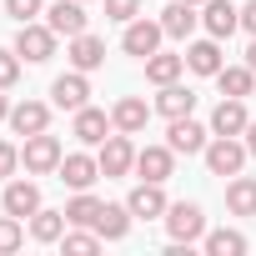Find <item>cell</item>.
<instances>
[{
  "instance_id": "cell-20",
  "label": "cell",
  "mask_w": 256,
  "mask_h": 256,
  "mask_svg": "<svg viewBox=\"0 0 256 256\" xmlns=\"http://www.w3.org/2000/svg\"><path fill=\"white\" fill-rule=\"evenodd\" d=\"M0 206H6L10 216H20V221H26V216H36V211H40V186H36V181H10V186H6V196H0Z\"/></svg>"
},
{
  "instance_id": "cell-4",
  "label": "cell",
  "mask_w": 256,
  "mask_h": 256,
  "mask_svg": "<svg viewBox=\"0 0 256 256\" xmlns=\"http://www.w3.org/2000/svg\"><path fill=\"white\" fill-rule=\"evenodd\" d=\"M16 56H20V60H30V66L50 60V56H56V30H50V26L26 20V26L16 30Z\"/></svg>"
},
{
  "instance_id": "cell-28",
  "label": "cell",
  "mask_w": 256,
  "mask_h": 256,
  "mask_svg": "<svg viewBox=\"0 0 256 256\" xmlns=\"http://www.w3.org/2000/svg\"><path fill=\"white\" fill-rule=\"evenodd\" d=\"M201 241H206V251H211V256H241V251H246V236H241V231H231V226L206 231Z\"/></svg>"
},
{
  "instance_id": "cell-37",
  "label": "cell",
  "mask_w": 256,
  "mask_h": 256,
  "mask_svg": "<svg viewBox=\"0 0 256 256\" xmlns=\"http://www.w3.org/2000/svg\"><path fill=\"white\" fill-rule=\"evenodd\" d=\"M246 151L256 156V120H246Z\"/></svg>"
},
{
  "instance_id": "cell-23",
  "label": "cell",
  "mask_w": 256,
  "mask_h": 256,
  "mask_svg": "<svg viewBox=\"0 0 256 256\" xmlns=\"http://www.w3.org/2000/svg\"><path fill=\"white\" fill-rule=\"evenodd\" d=\"M216 86H221V96L246 100V96L256 90V70H251V66H221V70H216Z\"/></svg>"
},
{
  "instance_id": "cell-26",
  "label": "cell",
  "mask_w": 256,
  "mask_h": 256,
  "mask_svg": "<svg viewBox=\"0 0 256 256\" xmlns=\"http://www.w3.org/2000/svg\"><path fill=\"white\" fill-rule=\"evenodd\" d=\"M226 206H231V216H256V176H231Z\"/></svg>"
},
{
  "instance_id": "cell-30",
  "label": "cell",
  "mask_w": 256,
  "mask_h": 256,
  "mask_svg": "<svg viewBox=\"0 0 256 256\" xmlns=\"http://www.w3.org/2000/svg\"><path fill=\"white\" fill-rule=\"evenodd\" d=\"M60 246H66V256H90V251H100V231L96 226L90 231H66Z\"/></svg>"
},
{
  "instance_id": "cell-32",
  "label": "cell",
  "mask_w": 256,
  "mask_h": 256,
  "mask_svg": "<svg viewBox=\"0 0 256 256\" xmlns=\"http://www.w3.org/2000/svg\"><path fill=\"white\" fill-rule=\"evenodd\" d=\"M141 16V0H106V20H120V26H131Z\"/></svg>"
},
{
  "instance_id": "cell-15",
  "label": "cell",
  "mask_w": 256,
  "mask_h": 256,
  "mask_svg": "<svg viewBox=\"0 0 256 256\" xmlns=\"http://www.w3.org/2000/svg\"><path fill=\"white\" fill-rule=\"evenodd\" d=\"M50 126V106L46 100H20V106H10V131L16 136H40Z\"/></svg>"
},
{
  "instance_id": "cell-14",
  "label": "cell",
  "mask_w": 256,
  "mask_h": 256,
  "mask_svg": "<svg viewBox=\"0 0 256 256\" xmlns=\"http://www.w3.org/2000/svg\"><path fill=\"white\" fill-rule=\"evenodd\" d=\"M66 56H70V66H76V70H86V76H90V70H100V66H106V40H100V36H90V30H80V36H70V50H66Z\"/></svg>"
},
{
  "instance_id": "cell-9",
  "label": "cell",
  "mask_w": 256,
  "mask_h": 256,
  "mask_svg": "<svg viewBox=\"0 0 256 256\" xmlns=\"http://www.w3.org/2000/svg\"><path fill=\"white\" fill-rule=\"evenodd\" d=\"M126 206H131V216L136 221H156V216H166V191H161V181H141L131 196H126Z\"/></svg>"
},
{
  "instance_id": "cell-38",
  "label": "cell",
  "mask_w": 256,
  "mask_h": 256,
  "mask_svg": "<svg viewBox=\"0 0 256 256\" xmlns=\"http://www.w3.org/2000/svg\"><path fill=\"white\" fill-rule=\"evenodd\" d=\"M246 66L256 70V36H251V46H246Z\"/></svg>"
},
{
  "instance_id": "cell-36",
  "label": "cell",
  "mask_w": 256,
  "mask_h": 256,
  "mask_svg": "<svg viewBox=\"0 0 256 256\" xmlns=\"http://www.w3.org/2000/svg\"><path fill=\"white\" fill-rule=\"evenodd\" d=\"M241 30L256 36V0H246V6H241Z\"/></svg>"
},
{
  "instance_id": "cell-2",
  "label": "cell",
  "mask_w": 256,
  "mask_h": 256,
  "mask_svg": "<svg viewBox=\"0 0 256 256\" xmlns=\"http://www.w3.org/2000/svg\"><path fill=\"white\" fill-rule=\"evenodd\" d=\"M60 141L50 136V131H40V136H26V146H20V166L30 171V176H50L56 166H60Z\"/></svg>"
},
{
  "instance_id": "cell-16",
  "label": "cell",
  "mask_w": 256,
  "mask_h": 256,
  "mask_svg": "<svg viewBox=\"0 0 256 256\" xmlns=\"http://www.w3.org/2000/svg\"><path fill=\"white\" fill-rule=\"evenodd\" d=\"M46 16H50L46 26H50L56 36H66V40H70V36H80V30H86V0H56Z\"/></svg>"
},
{
  "instance_id": "cell-6",
  "label": "cell",
  "mask_w": 256,
  "mask_h": 256,
  "mask_svg": "<svg viewBox=\"0 0 256 256\" xmlns=\"http://www.w3.org/2000/svg\"><path fill=\"white\" fill-rule=\"evenodd\" d=\"M56 176H60L70 191H90V186H96V176H100V161H96V156H86V151H70V156H60Z\"/></svg>"
},
{
  "instance_id": "cell-35",
  "label": "cell",
  "mask_w": 256,
  "mask_h": 256,
  "mask_svg": "<svg viewBox=\"0 0 256 256\" xmlns=\"http://www.w3.org/2000/svg\"><path fill=\"white\" fill-rule=\"evenodd\" d=\"M16 166H20V146L0 141V176H16Z\"/></svg>"
},
{
  "instance_id": "cell-40",
  "label": "cell",
  "mask_w": 256,
  "mask_h": 256,
  "mask_svg": "<svg viewBox=\"0 0 256 256\" xmlns=\"http://www.w3.org/2000/svg\"><path fill=\"white\" fill-rule=\"evenodd\" d=\"M186 6H206V0H186Z\"/></svg>"
},
{
  "instance_id": "cell-7",
  "label": "cell",
  "mask_w": 256,
  "mask_h": 256,
  "mask_svg": "<svg viewBox=\"0 0 256 256\" xmlns=\"http://www.w3.org/2000/svg\"><path fill=\"white\" fill-rule=\"evenodd\" d=\"M206 126L201 120H191V116H176L171 120V131H166V146L176 151V156H196V151H206Z\"/></svg>"
},
{
  "instance_id": "cell-8",
  "label": "cell",
  "mask_w": 256,
  "mask_h": 256,
  "mask_svg": "<svg viewBox=\"0 0 256 256\" xmlns=\"http://www.w3.org/2000/svg\"><path fill=\"white\" fill-rule=\"evenodd\" d=\"M161 36H166V30H161V20H141V16H136L131 26H126L120 46H126V56H141V60H146V56H156V50H161Z\"/></svg>"
},
{
  "instance_id": "cell-39",
  "label": "cell",
  "mask_w": 256,
  "mask_h": 256,
  "mask_svg": "<svg viewBox=\"0 0 256 256\" xmlns=\"http://www.w3.org/2000/svg\"><path fill=\"white\" fill-rule=\"evenodd\" d=\"M0 120H10V100H6V90H0Z\"/></svg>"
},
{
  "instance_id": "cell-34",
  "label": "cell",
  "mask_w": 256,
  "mask_h": 256,
  "mask_svg": "<svg viewBox=\"0 0 256 256\" xmlns=\"http://www.w3.org/2000/svg\"><path fill=\"white\" fill-rule=\"evenodd\" d=\"M6 10H10V20H16V26H26V20H36V16H40V0H6Z\"/></svg>"
},
{
  "instance_id": "cell-12",
  "label": "cell",
  "mask_w": 256,
  "mask_h": 256,
  "mask_svg": "<svg viewBox=\"0 0 256 256\" xmlns=\"http://www.w3.org/2000/svg\"><path fill=\"white\" fill-rule=\"evenodd\" d=\"M246 100L236 96H221V106L211 110V136H246Z\"/></svg>"
},
{
  "instance_id": "cell-24",
  "label": "cell",
  "mask_w": 256,
  "mask_h": 256,
  "mask_svg": "<svg viewBox=\"0 0 256 256\" xmlns=\"http://www.w3.org/2000/svg\"><path fill=\"white\" fill-rule=\"evenodd\" d=\"M156 110L166 116V120H176V116H191L196 110V90H186V86H161V96H156Z\"/></svg>"
},
{
  "instance_id": "cell-3",
  "label": "cell",
  "mask_w": 256,
  "mask_h": 256,
  "mask_svg": "<svg viewBox=\"0 0 256 256\" xmlns=\"http://www.w3.org/2000/svg\"><path fill=\"white\" fill-rule=\"evenodd\" d=\"M166 231H171V241H181V246L201 241V236H206V216H201V206H196V201H176V206H166Z\"/></svg>"
},
{
  "instance_id": "cell-18",
  "label": "cell",
  "mask_w": 256,
  "mask_h": 256,
  "mask_svg": "<svg viewBox=\"0 0 256 256\" xmlns=\"http://www.w3.org/2000/svg\"><path fill=\"white\" fill-rule=\"evenodd\" d=\"M171 166H176V151H171V146H141V151H136V171H141V181H161V186H166Z\"/></svg>"
},
{
  "instance_id": "cell-27",
  "label": "cell",
  "mask_w": 256,
  "mask_h": 256,
  "mask_svg": "<svg viewBox=\"0 0 256 256\" xmlns=\"http://www.w3.org/2000/svg\"><path fill=\"white\" fill-rule=\"evenodd\" d=\"M66 226H70V221H66V211H46V206H40V211L30 216V236H36V241H60V236H66Z\"/></svg>"
},
{
  "instance_id": "cell-5",
  "label": "cell",
  "mask_w": 256,
  "mask_h": 256,
  "mask_svg": "<svg viewBox=\"0 0 256 256\" xmlns=\"http://www.w3.org/2000/svg\"><path fill=\"white\" fill-rule=\"evenodd\" d=\"M96 161H100V176H126V171L136 166V146H131V136H126V131L106 136L100 151H96Z\"/></svg>"
},
{
  "instance_id": "cell-10",
  "label": "cell",
  "mask_w": 256,
  "mask_h": 256,
  "mask_svg": "<svg viewBox=\"0 0 256 256\" xmlns=\"http://www.w3.org/2000/svg\"><path fill=\"white\" fill-rule=\"evenodd\" d=\"M50 100L60 106V110H80V106H90V80H86V70H70V76H60L56 86H50Z\"/></svg>"
},
{
  "instance_id": "cell-31",
  "label": "cell",
  "mask_w": 256,
  "mask_h": 256,
  "mask_svg": "<svg viewBox=\"0 0 256 256\" xmlns=\"http://www.w3.org/2000/svg\"><path fill=\"white\" fill-rule=\"evenodd\" d=\"M20 241H26V226H20V216H0V256H10V251H20Z\"/></svg>"
},
{
  "instance_id": "cell-11",
  "label": "cell",
  "mask_w": 256,
  "mask_h": 256,
  "mask_svg": "<svg viewBox=\"0 0 256 256\" xmlns=\"http://www.w3.org/2000/svg\"><path fill=\"white\" fill-rule=\"evenodd\" d=\"M70 131H76V141H80V146H100V141L116 131V120H110L106 110H96V106H80V110H76V126H70Z\"/></svg>"
},
{
  "instance_id": "cell-29",
  "label": "cell",
  "mask_w": 256,
  "mask_h": 256,
  "mask_svg": "<svg viewBox=\"0 0 256 256\" xmlns=\"http://www.w3.org/2000/svg\"><path fill=\"white\" fill-rule=\"evenodd\" d=\"M96 216H100V201L90 191H76V201L66 206V221L70 226H96Z\"/></svg>"
},
{
  "instance_id": "cell-25",
  "label": "cell",
  "mask_w": 256,
  "mask_h": 256,
  "mask_svg": "<svg viewBox=\"0 0 256 256\" xmlns=\"http://www.w3.org/2000/svg\"><path fill=\"white\" fill-rule=\"evenodd\" d=\"M181 70H186V56H166V50L146 56V80L151 86H171V80H181Z\"/></svg>"
},
{
  "instance_id": "cell-22",
  "label": "cell",
  "mask_w": 256,
  "mask_h": 256,
  "mask_svg": "<svg viewBox=\"0 0 256 256\" xmlns=\"http://www.w3.org/2000/svg\"><path fill=\"white\" fill-rule=\"evenodd\" d=\"M131 206H110V201H100V216H96V231H100V241H120L126 231H131Z\"/></svg>"
},
{
  "instance_id": "cell-1",
  "label": "cell",
  "mask_w": 256,
  "mask_h": 256,
  "mask_svg": "<svg viewBox=\"0 0 256 256\" xmlns=\"http://www.w3.org/2000/svg\"><path fill=\"white\" fill-rule=\"evenodd\" d=\"M206 166H211V176H241V166H246V141H236V136H211L206 141Z\"/></svg>"
},
{
  "instance_id": "cell-19",
  "label": "cell",
  "mask_w": 256,
  "mask_h": 256,
  "mask_svg": "<svg viewBox=\"0 0 256 256\" xmlns=\"http://www.w3.org/2000/svg\"><path fill=\"white\" fill-rule=\"evenodd\" d=\"M151 110H156V106H146L141 96H126V100H116L110 120H116V131H126V136H136V131H146V120H151Z\"/></svg>"
},
{
  "instance_id": "cell-17",
  "label": "cell",
  "mask_w": 256,
  "mask_h": 256,
  "mask_svg": "<svg viewBox=\"0 0 256 256\" xmlns=\"http://www.w3.org/2000/svg\"><path fill=\"white\" fill-rule=\"evenodd\" d=\"M201 26V6H186V0H171V6L161 10V30L171 36V40H186L191 30Z\"/></svg>"
},
{
  "instance_id": "cell-21",
  "label": "cell",
  "mask_w": 256,
  "mask_h": 256,
  "mask_svg": "<svg viewBox=\"0 0 256 256\" xmlns=\"http://www.w3.org/2000/svg\"><path fill=\"white\" fill-rule=\"evenodd\" d=\"M221 66H226V60H221V40H216V36L186 46V70H196V76H216Z\"/></svg>"
},
{
  "instance_id": "cell-33",
  "label": "cell",
  "mask_w": 256,
  "mask_h": 256,
  "mask_svg": "<svg viewBox=\"0 0 256 256\" xmlns=\"http://www.w3.org/2000/svg\"><path fill=\"white\" fill-rule=\"evenodd\" d=\"M20 80V56L16 50H0V90H10Z\"/></svg>"
},
{
  "instance_id": "cell-13",
  "label": "cell",
  "mask_w": 256,
  "mask_h": 256,
  "mask_svg": "<svg viewBox=\"0 0 256 256\" xmlns=\"http://www.w3.org/2000/svg\"><path fill=\"white\" fill-rule=\"evenodd\" d=\"M201 26H206V36L226 40L231 30H241V10L231 6V0H206L201 6Z\"/></svg>"
}]
</instances>
